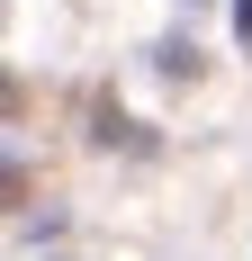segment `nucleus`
Listing matches in <instances>:
<instances>
[{
	"label": "nucleus",
	"mask_w": 252,
	"mask_h": 261,
	"mask_svg": "<svg viewBox=\"0 0 252 261\" xmlns=\"http://www.w3.org/2000/svg\"><path fill=\"white\" fill-rule=\"evenodd\" d=\"M9 108H18V90H9V81H0V117H9Z\"/></svg>",
	"instance_id": "obj_1"
}]
</instances>
